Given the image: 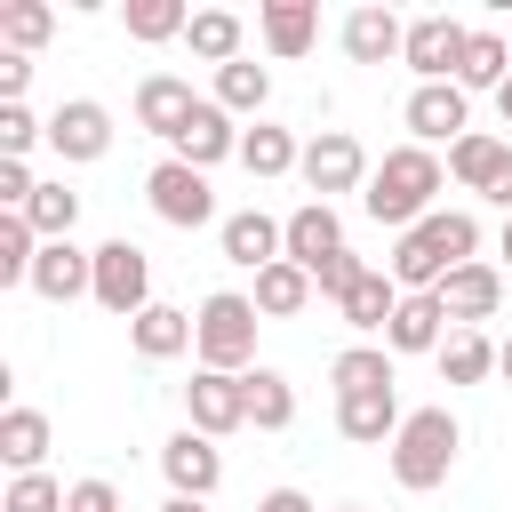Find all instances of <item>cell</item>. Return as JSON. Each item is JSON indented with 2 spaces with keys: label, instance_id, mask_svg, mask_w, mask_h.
Masks as SVG:
<instances>
[{
  "label": "cell",
  "instance_id": "8fae6325",
  "mask_svg": "<svg viewBox=\"0 0 512 512\" xmlns=\"http://www.w3.org/2000/svg\"><path fill=\"white\" fill-rule=\"evenodd\" d=\"M160 472H168V496H200V504H208V496H216V480H224V448H216L208 432H192V424H184V432H168V440H160Z\"/></svg>",
  "mask_w": 512,
  "mask_h": 512
},
{
  "label": "cell",
  "instance_id": "7bdbcfd3",
  "mask_svg": "<svg viewBox=\"0 0 512 512\" xmlns=\"http://www.w3.org/2000/svg\"><path fill=\"white\" fill-rule=\"evenodd\" d=\"M488 200H496V208H504V216H512V168H504V176H496V192H488Z\"/></svg>",
  "mask_w": 512,
  "mask_h": 512
},
{
  "label": "cell",
  "instance_id": "484cf974",
  "mask_svg": "<svg viewBox=\"0 0 512 512\" xmlns=\"http://www.w3.org/2000/svg\"><path fill=\"white\" fill-rule=\"evenodd\" d=\"M312 296H320V288H312V272H304V264H288V256L256 272V312H264V320H296Z\"/></svg>",
  "mask_w": 512,
  "mask_h": 512
},
{
  "label": "cell",
  "instance_id": "f35d334b",
  "mask_svg": "<svg viewBox=\"0 0 512 512\" xmlns=\"http://www.w3.org/2000/svg\"><path fill=\"white\" fill-rule=\"evenodd\" d=\"M360 272H368V264H360V256H352V248H336V256H328V264H320V272H312V288H320V296H328V304H344V296H352V280H360Z\"/></svg>",
  "mask_w": 512,
  "mask_h": 512
},
{
  "label": "cell",
  "instance_id": "d6a6232c",
  "mask_svg": "<svg viewBox=\"0 0 512 512\" xmlns=\"http://www.w3.org/2000/svg\"><path fill=\"white\" fill-rule=\"evenodd\" d=\"M16 216H24L40 240H72V224H80V192H72V184H40L32 208H16Z\"/></svg>",
  "mask_w": 512,
  "mask_h": 512
},
{
  "label": "cell",
  "instance_id": "83f0119b",
  "mask_svg": "<svg viewBox=\"0 0 512 512\" xmlns=\"http://www.w3.org/2000/svg\"><path fill=\"white\" fill-rule=\"evenodd\" d=\"M432 360H440V384H488L496 376V344L480 328H448V344Z\"/></svg>",
  "mask_w": 512,
  "mask_h": 512
},
{
  "label": "cell",
  "instance_id": "3957f363",
  "mask_svg": "<svg viewBox=\"0 0 512 512\" xmlns=\"http://www.w3.org/2000/svg\"><path fill=\"white\" fill-rule=\"evenodd\" d=\"M456 448H464V424H456L448 408H408L384 456H392V480H400L408 496H432V488L456 472Z\"/></svg>",
  "mask_w": 512,
  "mask_h": 512
},
{
  "label": "cell",
  "instance_id": "44dd1931",
  "mask_svg": "<svg viewBox=\"0 0 512 512\" xmlns=\"http://www.w3.org/2000/svg\"><path fill=\"white\" fill-rule=\"evenodd\" d=\"M400 48H408V24L392 8H352L344 16V56L352 64H392Z\"/></svg>",
  "mask_w": 512,
  "mask_h": 512
},
{
  "label": "cell",
  "instance_id": "f546056e",
  "mask_svg": "<svg viewBox=\"0 0 512 512\" xmlns=\"http://www.w3.org/2000/svg\"><path fill=\"white\" fill-rule=\"evenodd\" d=\"M248 424H256V432H288V424H296V384H288L280 368H264V360L248 368Z\"/></svg>",
  "mask_w": 512,
  "mask_h": 512
},
{
  "label": "cell",
  "instance_id": "681fc988",
  "mask_svg": "<svg viewBox=\"0 0 512 512\" xmlns=\"http://www.w3.org/2000/svg\"><path fill=\"white\" fill-rule=\"evenodd\" d=\"M504 40H512V32H504Z\"/></svg>",
  "mask_w": 512,
  "mask_h": 512
},
{
  "label": "cell",
  "instance_id": "d6986e66",
  "mask_svg": "<svg viewBox=\"0 0 512 512\" xmlns=\"http://www.w3.org/2000/svg\"><path fill=\"white\" fill-rule=\"evenodd\" d=\"M504 168H512V144H504V136H488V128H472V136H456V144H448V176H456L464 192H480V200L496 192V176H504Z\"/></svg>",
  "mask_w": 512,
  "mask_h": 512
},
{
  "label": "cell",
  "instance_id": "7a4b0ae2",
  "mask_svg": "<svg viewBox=\"0 0 512 512\" xmlns=\"http://www.w3.org/2000/svg\"><path fill=\"white\" fill-rule=\"evenodd\" d=\"M440 184H448V168H440V152H424V144H392V152L376 160V176H368V192H360V208H368L376 224H392V240H400V232H416V224L432 216V200H440Z\"/></svg>",
  "mask_w": 512,
  "mask_h": 512
},
{
  "label": "cell",
  "instance_id": "f6af8a7d",
  "mask_svg": "<svg viewBox=\"0 0 512 512\" xmlns=\"http://www.w3.org/2000/svg\"><path fill=\"white\" fill-rule=\"evenodd\" d=\"M496 376H504V384H512V336H504V344H496Z\"/></svg>",
  "mask_w": 512,
  "mask_h": 512
},
{
  "label": "cell",
  "instance_id": "60d3db41",
  "mask_svg": "<svg viewBox=\"0 0 512 512\" xmlns=\"http://www.w3.org/2000/svg\"><path fill=\"white\" fill-rule=\"evenodd\" d=\"M24 88H32V56L0 48V104H24Z\"/></svg>",
  "mask_w": 512,
  "mask_h": 512
},
{
  "label": "cell",
  "instance_id": "836d02e7",
  "mask_svg": "<svg viewBox=\"0 0 512 512\" xmlns=\"http://www.w3.org/2000/svg\"><path fill=\"white\" fill-rule=\"evenodd\" d=\"M184 24H192V8H184V0H128V40H144V48L184 40Z\"/></svg>",
  "mask_w": 512,
  "mask_h": 512
},
{
  "label": "cell",
  "instance_id": "f1b7e54d",
  "mask_svg": "<svg viewBox=\"0 0 512 512\" xmlns=\"http://www.w3.org/2000/svg\"><path fill=\"white\" fill-rule=\"evenodd\" d=\"M328 384H336V392H392L400 376H392V352H384V344H344V352L328 360Z\"/></svg>",
  "mask_w": 512,
  "mask_h": 512
},
{
  "label": "cell",
  "instance_id": "bcb514c9",
  "mask_svg": "<svg viewBox=\"0 0 512 512\" xmlns=\"http://www.w3.org/2000/svg\"><path fill=\"white\" fill-rule=\"evenodd\" d=\"M496 112H504V128H512V80H504V88H496Z\"/></svg>",
  "mask_w": 512,
  "mask_h": 512
},
{
  "label": "cell",
  "instance_id": "4dcf8cb0",
  "mask_svg": "<svg viewBox=\"0 0 512 512\" xmlns=\"http://www.w3.org/2000/svg\"><path fill=\"white\" fill-rule=\"evenodd\" d=\"M40 456H48V416L40 408H0V464L40 472Z\"/></svg>",
  "mask_w": 512,
  "mask_h": 512
},
{
  "label": "cell",
  "instance_id": "2e32d148",
  "mask_svg": "<svg viewBox=\"0 0 512 512\" xmlns=\"http://www.w3.org/2000/svg\"><path fill=\"white\" fill-rule=\"evenodd\" d=\"M200 112V96H192V80H176V72H144L136 80V128H152V136H184V120Z\"/></svg>",
  "mask_w": 512,
  "mask_h": 512
},
{
  "label": "cell",
  "instance_id": "ba28073f",
  "mask_svg": "<svg viewBox=\"0 0 512 512\" xmlns=\"http://www.w3.org/2000/svg\"><path fill=\"white\" fill-rule=\"evenodd\" d=\"M96 304H104L112 320H136V312L152 304V256H144L136 240H104V248H96Z\"/></svg>",
  "mask_w": 512,
  "mask_h": 512
},
{
  "label": "cell",
  "instance_id": "4fadbf2b",
  "mask_svg": "<svg viewBox=\"0 0 512 512\" xmlns=\"http://www.w3.org/2000/svg\"><path fill=\"white\" fill-rule=\"evenodd\" d=\"M216 240H224V264H248V272H264V264H280V256H288V216L232 208V216L216 224Z\"/></svg>",
  "mask_w": 512,
  "mask_h": 512
},
{
  "label": "cell",
  "instance_id": "74e56055",
  "mask_svg": "<svg viewBox=\"0 0 512 512\" xmlns=\"http://www.w3.org/2000/svg\"><path fill=\"white\" fill-rule=\"evenodd\" d=\"M32 144H48V120H32V104H0V160H24Z\"/></svg>",
  "mask_w": 512,
  "mask_h": 512
},
{
  "label": "cell",
  "instance_id": "52a82bcc",
  "mask_svg": "<svg viewBox=\"0 0 512 512\" xmlns=\"http://www.w3.org/2000/svg\"><path fill=\"white\" fill-rule=\"evenodd\" d=\"M144 200H152V216H160V224H176V232L216 224V192H208V176H200V168H184V160H160V168L144 176Z\"/></svg>",
  "mask_w": 512,
  "mask_h": 512
},
{
  "label": "cell",
  "instance_id": "ee69618b",
  "mask_svg": "<svg viewBox=\"0 0 512 512\" xmlns=\"http://www.w3.org/2000/svg\"><path fill=\"white\" fill-rule=\"evenodd\" d=\"M160 512H208V504H200V496H168Z\"/></svg>",
  "mask_w": 512,
  "mask_h": 512
},
{
  "label": "cell",
  "instance_id": "277c9868",
  "mask_svg": "<svg viewBox=\"0 0 512 512\" xmlns=\"http://www.w3.org/2000/svg\"><path fill=\"white\" fill-rule=\"evenodd\" d=\"M256 328H264L256 296H240V288L200 296V312H192V352H200V368L248 376V368H256Z\"/></svg>",
  "mask_w": 512,
  "mask_h": 512
},
{
  "label": "cell",
  "instance_id": "8d00e7d4",
  "mask_svg": "<svg viewBox=\"0 0 512 512\" xmlns=\"http://www.w3.org/2000/svg\"><path fill=\"white\" fill-rule=\"evenodd\" d=\"M64 496H72V488H56L48 472H16L8 496H0V512H64Z\"/></svg>",
  "mask_w": 512,
  "mask_h": 512
},
{
  "label": "cell",
  "instance_id": "b9f144b4",
  "mask_svg": "<svg viewBox=\"0 0 512 512\" xmlns=\"http://www.w3.org/2000/svg\"><path fill=\"white\" fill-rule=\"evenodd\" d=\"M256 512H312V496H304V488H264Z\"/></svg>",
  "mask_w": 512,
  "mask_h": 512
},
{
  "label": "cell",
  "instance_id": "5bb4252c",
  "mask_svg": "<svg viewBox=\"0 0 512 512\" xmlns=\"http://www.w3.org/2000/svg\"><path fill=\"white\" fill-rule=\"evenodd\" d=\"M432 296H440V312H448L456 328H480V320H496V304H504V272H496L488 256H472V264H456Z\"/></svg>",
  "mask_w": 512,
  "mask_h": 512
},
{
  "label": "cell",
  "instance_id": "7dc6e473",
  "mask_svg": "<svg viewBox=\"0 0 512 512\" xmlns=\"http://www.w3.org/2000/svg\"><path fill=\"white\" fill-rule=\"evenodd\" d=\"M496 256H504V264H512V216H504V232H496Z\"/></svg>",
  "mask_w": 512,
  "mask_h": 512
},
{
  "label": "cell",
  "instance_id": "e0dca14e",
  "mask_svg": "<svg viewBox=\"0 0 512 512\" xmlns=\"http://www.w3.org/2000/svg\"><path fill=\"white\" fill-rule=\"evenodd\" d=\"M400 392H336V432L352 440V448H392V432H400Z\"/></svg>",
  "mask_w": 512,
  "mask_h": 512
},
{
  "label": "cell",
  "instance_id": "9a60e30c",
  "mask_svg": "<svg viewBox=\"0 0 512 512\" xmlns=\"http://www.w3.org/2000/svg\"><path fill=\"white\" fill-rule=\"evenodd\" d=\"M168 160H184V168H216V160H240V128H232V112L216 104V96H200V112L184 120V136L168 144Z\"/></svg>",
  "mask_w": 512,
  "mask_h": 512
},
{
  "label": "cell",
  "instance_id": "9c48e42d",
  "mask_svg": "<svg viewBox=\"0 0 512 512\" xmlns=\"http://www.w3.org/2000/svg\"><path fill=\"white\" fill-rule=\"evenodd\" d=\"M184 416H192V432H208V440L240 432V424H248V376L192 368V384H184Z\"/></svg>",
  "mask_w": 512,
  "mask_h": 512
},
{
  "label": "cell",
  "instance_id": "ffe728a7",
  "mask_svg": "<svg viewBox=\"0 0 512 512\" xmlns=\"http://www.w3.org/2000/svg\"><path fill=\"white\" fill-rule=\"evenodd\" d=\"M336 248H344V216H336L328 200H304V208L288 216V264L320 272V264H328Z\"/></svg>",
  "mask_w": 512,
  "mask_h": 512
},
{
  "label": "cell",
  "instance_id": "cb8c5ba5",
  "mask_svg": "<svg viewBox=\"0 0 512 512\" xmlns=\"http://www.w3.org/2000/svg\"><path fill=\"white\" fill-rule=\"evenodd\" d=\"M128 344H136V360H176V352H192V312L144 304V312L128 320Z\"/></svg>",
  "mask_w": 512,
  "mask_h": 512
},
{
  "label": "cell",
  "instance_id": "1f68e13d",
  "mask_svg": "<svg viewBox=\"0 0 512 512\" xmlns=\"http://www.w3.org/2000/svg\"><path fill=\"white\" fill-rule=\"evenodd\" d=\"M296 160H304V144H296L288 128H272V120L240 128V168H248V176H288Z\"/></svg>",
  "mask_w": 512,
  "mask_h": 512
},
{
  "label": "cell",
  "instance_id": "6da1fadb",
  "mask_svg": "<svg viewBox=\"0 0 512 512\" xmlns=\"http://www.w3.org/2000/svg\"><path fill=\"white\" fill-rule=\"evenodd\" d=\"M480 256V216L472 208H432L416 232H400L392 240V256H384V272L400 280V296H432L456 264H472Z\"/></svg>",
  "mask_w": 512,
  "mask_h": 512
},
{
  "label": "cell",
  "instance_id": "7402d4cb",
  "mask_svg": "<svg viewBox=\"0 0 512 512\" xmlns=\"http://www.w3.org/2000/svg\"><path fill=\"white\" fill-rule=\"evenodd\" d=\"M440 344H448L440 296H400V312H392V328H384V352L400 360V352H440Z\"/></svg>",
  "mask_w": 512,
  "mask_h": 512
},
{
  "label": "cell",
  "instance_id": "8992f818",
  "mask_svg": "<svg viewBox=\"0 0 512 512\" xmlns=\"http://www.w3.org/2000/svg\"><path fill=\"white\" fill-rule=\"evenodd\" d=\"M400 120H408V144H456V136H472V104H464V88L456 80H416L408 88V104H400Z\"/></svg>",
  "mask_w": 512,
  "mask_h": 512
},
{
  "label": "cell",
  "instance_id": "30bf717a",
  "mask_svg": "<svg viewBox=\"0 0 512 512\" xmlns=\"http://www.w3.org/2000/svg\"><path fill=\"white\" fill-rule=\"evenodd\" d=\"M464 40H472V24H456L448 8H432V16H416V24H408V48H400V64H408L416 80H456V64H464Z\"/></svg>",
  "mask_w": 512,
  "mask_h": 512
},
{
  "label": "cell",
  "instance_id": "ac0fdd59",
  "mask_svg": "<svg viewBox=\"0 0 512 512\" xmlns=\"http://www.w3.org/2000/svg\"><path fill=\"white\" fill-rule=\"evenodd\" d=\"M256 32H264V48H272L280 64H296V56H312V40H320V8H312V0H264V8H256Z\"/></svg>",
  "mask_w": 512,
  "mask_h": 512
},
{
  "label": "cell",
  "instance_id": "603a6c76",
  "mask_svg": "<svg viewBox=\"0 0 512 512\" xmlns=\"http://www.w3.org/2000/svg\"><path fill=\"white\" fill-rule=\"evenodd\" d=\"M336 312H344V328H360V336H384V328H392V312H400V280L368 264V272L352 280V296H344Z\"/></svg>",
  "mask_w": 512,
  "mask_h": 512
},
{
  "label": "cell",
  "instance_id": "d590c367",
  "mask_svg": "<svg viewBox=\"0 0 512 512\" xmlns=\"http://www.w3.org/2000/svg\"><path fill=\"white\" fill-rule=\"evenodd\" d=\"M48 32H56V8H48V0H8V8H0V40H8L16 56H32Z\"/></svg>",
  "mask_w": 512,
  "mask_h": 512
},
{
  "label": "cell",
  "instance_id": "c3c4849f",
  "mask_svg": "<svg viewBox=\"0 0 512 512\" xmlns=\"http://www.w3.org/2000/svg\"><path fill=\"white\" fill-rule=\"evenodd\" d=\"M336 512H360V504H336Z\"/></svg>",
  "mask_w": 512,
  "mask_h": 512
},
{
  "label": "cell",
  "instance_id": "7c38bea8",
  "mask_svg": "<svg viewBox=\"0 0 512 512\" xmlns=\"http://www.w3.org/2000/svg\"><path fill=\"white\" fill-rule=\"evenodd\" d=\"M48 152L72 160V168H80V160H104V152H112V112H104L96 96L56 104V112H48Z\"/></svg>",
  "mask_w": 512,
  "mask_h": 512
},
{
  "label": "cell",
  "instance_id": "5b68a950",
  "mask_svg": "<svg viewBox=\"0 0 512 512\" xmlns=\"http://www.w3.org/2000/svg\"><path fill=\"white\" fill-rule=\"evenodd\" d=\"M296 176L312 184V200H328L336 208V192H368V152H360V136L352 128H320L312 144H304V160H296Z\"/></svg>",
  "mask_w": 512,
  "mask_h": 512
},
{
  "label": "cell",
  "instance_id": "4316f807",
  "mask_svg": "<svg viewBox=\"0 0 512 512\" xmlns=\"http://www.w3.org/2000/svg\"><path fill=\"white\" fill-rule=\"evenodd\" d=\"M504 80H512V40H504V32H472V40H464V64H456V88H464V96H472V88L496 96Z\"/></svg>",
  "mask_w": 512,
  "mask_h": 512
},
{
  "label": "cell",
  "instance_id": "d4e9b609",
  "mask_svg": "<svg viewBox=\"0 0 512 512\" xmlns=\"http://www.w3.org/2000/svg\"><path fill=\"white\" fill-rule=\"evenodd\" d=\"M184 40H192V56L200 64H240V40H248V24L232 16V8H192V24H184Z\"/></svg>",
  "mask_w": 512,
  "mask_h": 512
},
{
  "label": "cell",
  "instance_id": "e575fe53",
  "mask_svg": "<svg viewBox=\"0 0 512 512\" xmlns=\"http://www.w3.org/2000/svg\"><path fill=\"white\" fill-rule=\"evenodd\" d=\"M216 104H224V112H264V104H272V72L248 64V56L224 64V72H216Z\"/></svg>",
  "mask_w": 512,
  "mask_h": 512
},
{
  "label": "cell",
  "instance_id": "ab89813d",
  "mask_svg": "<svg viewBox=\"0 0 512 512\" xmlns=\"http://www.w3.org/2000/svg\"><path fill=\"white\" fill-rule=\"evenodd\" d=\"M64 512H120V488H112V480H72Z\"/></svg>",
  "mask_w": 512,
  "mask_h": 512
}]
</instances>
